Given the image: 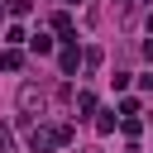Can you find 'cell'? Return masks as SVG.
I'll use <instances>...</instances> for the list:
<instances>
[{
	"label": "cell",
	"instance_id": "1",
	"mask_svg": "<svg viewBox=\"0 0 153 153\" xmlns=\"http://www.w3.org/2000/svg\"><path fill=\"white\" fill-rule=\"evenodd\" d=\"M57 148V129H29V153H48Z\"/></svg>",
	"mask_w": 153,
	"mask_h": 153
},
{
	"label": "cell",
	"instance_id": "2",
	"mask_svg": "<svg viewBox=\"0 0 153 153\" xmlns=\"http://www.w3.org/2000/svg\"><path fill=\"white\" fill-rule=\"evenodd\" d=\"M0 67H5V72H19V67H24V53H19V48H5V53H0Z\"/></svg>",
	"mask_w": 153,
	"mask_h": 153
},
{
	"label": "cell",
	"instance_id": "3",
	"mask_svg": "<svg viewBox=\"0 0 153 153\" xmlns=\"http://www.w3.org/2000/svg\"><path fill=\"white\" fill-rule=\"evenodd\" d=\"M57 62H62V72H67V76H72V72H76V62H81V53H76V43H67V48H62V57H57Z\"/></svg>",
	"mask_w": 153,
	"mask_h": 153
},
{
	"label": "cell",
	"instance_id": "4",
	"mask_svg": "<svg viewBox=\"0 0 153 153\" xmlns=\"http://www.w3.org/2000/svg\"><path fill=\"white\" fill-rule=\"evenodd\" d=\"M19 105H24V110H33V105L43 110V91H38V86H24V91H19Z\"/></svg>",
	"mask_w": 153,
	"mask_h": 153
},
{
	"label": "cell",
	"instance_id": "5",
	"mask_svg": "<svg viewBox=\"0 0 153 153\" xmlns=\"http://www.w3.org/2000/svg\"><path fill=\"white\" fill-rule=\"evenodd\" d=\"M91 110H96V96H91V91H81V96H76V120H86Z\"/></svg>",
	"mask_w": 153,
	"mask_h": 153
},
{
	"label": "cell",
	"instance_id": "6",
	"mask_svg": "<svg viewBox=\"0 0 153 153\" xmlns=\"http://www.w3.org/2000/svg\"><path fill=\"white\" fill-rule=\"evenodd\" d=\"M29 48L43 57V53H53V38H48V33H33V38H29Z\"/></svg>",
	"mask_w": 153,
	"mask_h": 153
},
{
	"label": "cell",
	"instance_id": "7",
	"mask_svg": "<svg viewBox=\"0 0 153 153\" xmlns=\"http://www.w3.org/2000/svg\"><path fill=\"white\" fill-rule=\"evenodd\" d=\"M115 124H120V115H115V110H100V120H96V129H100V134H110Z\"/></svg>",
	"mask_w": 153,
	"mask_h": 153
},
{
	"label": "cell",
	"instance_id": "8",
	"mask_svg": "<svg viewBox=\"0 0 153 153\" xmlns=\"http://www.w3.org/2000/svg\"><path fill=\"white\" fill-rule=\"evenodd\" d=\"M81 62H86V72H96V67H100V48H86V53H81Z\"/></svg>",
	"mask_w": 153,
	"mask_h": 153
},
{
	"label": "cell",
	"instance_id": "9",
	"mask_svg": "<svg viewBox=\"0 0 153 153\" xmlns=\"http://www.w3.org/2000/svg\"><path fill=\"white\" fill-rule=\"evenodd\" d=\"M5 5H10V14H29L33 10V0H5Z\"/></svg>",
	"mask_w": 153,
	"mask_h": 153
},
{
	"label": "cell",
	"instance_id": "10",
	"mask_svg": "<svg viewBox=\"0 0 153 153\" xmlns=\"http://www.w3.org/2000/svg\"><path fill=\"white\" fill-rule=\"evenodd\" d=\"M0 153H14V139H10V129H0Z\"/></svg>",
	"mask_w": 153,
	"mask_h": 153
},
{
	"label": "cell",
	"instance_id": "11",
	"mask_svg": "<svg viewBox=\"0 0 153 153\" xmlns=\"http://www.w3.org/2000/svg\"><path fill=\"white\" fill-rule=\"evenodd\" d=\"M72 5H81V0H72Z\"/></svg>",
	"mask_w": 153,
	"mask_h": 153
},
{
	"label": "cell",
	"instance_id": "12",
	"mask_svg": "<svg viewBox=\"0 0 153 153\" xmlns=\"http://www.w3.org/2000/svg\"><path fill=\"white\" fill-rule=\"evenodd\" d=\"M0 14H5V5H0Z\"/></svg>",
	"mask_w": 153,
	"mask_h": 153
}]
</instances>
